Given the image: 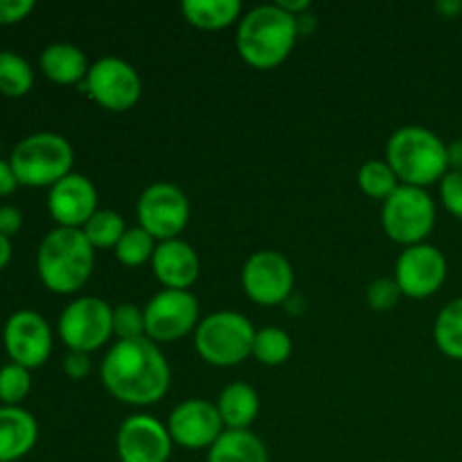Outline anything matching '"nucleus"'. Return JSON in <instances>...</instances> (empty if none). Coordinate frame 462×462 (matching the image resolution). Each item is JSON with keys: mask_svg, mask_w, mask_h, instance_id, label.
Wrapping results in <instances>:
<instances>
[{"mask_svg": "<svg viewBox=\"0 0 462 462\" xmlns=\"http://www.w3.org/2000/svg\"><path fill=\"white\" fill-rule=\"evenodd\" d=\"M99 377L122 404L152 406L170 391L171 370L158 343L144 337L113 343L99 365Z\"/></svg>", "mask_w": 462, "mask_h": 462, "instance_id": "f257e3e1", "label": "nucleus"}, {"mask_svg": "<svg viewBox=\"0 0 462 462\" xmlns=\"http://www.w3.org/2000/svg\"><path fill=\"white\" fill-rule=\"evenodd\" d=\"M296 16L278 5H260L237 23V52L251 68L271 70L284 63L298 41Z\"/></svg>", "mask_w": 462, "mask_h": 462, "instance_id": "f03ea898", "label": "nucleus"}, {"mask_svg": "<svg viewBox=\"0 0 462 462\" xmlns=\"http://www.w3.org/2000/svg\"><path fill=\"white\" fill-rule=\"evenodd\" d=\"M95 269V248L86 239L84 230H50L36 253V271L50 291L75 293L90 280Z\"/></svg>", "mask_w": 462, "mask_h": 462, "instance_id": "7ed1b4c3", "label": "nucleus"}, {"mask_svg": "<svg viewBox=\"0 0 462 462\" xmlns=\"http://www.w3.org/2000/svg\"><path fill=\"white\" fill-rule=\"evenodd\" d=\"M386 162L400 179V185L422 189L440 183L449 171L447 143L431 129L420 125L400 126L388 138Z\"/></svg>", "mask_w": 462, "mask_h": 462, "instance_id": "20e7f679", "label": "nucleus"}, {"mask_svg": "<svg viewBox=\"0 0 462 462\" xmlns=\"http://www.w3.org/2000/svg\"><path fill=\"white\" fill-rule=\"evenodd\" d=\"M75 152L63 135L52 131H39L23 138L12 149L9 165L16 174L18 185L27 188H52L68 174H72Z\"/></svg>", "mask_w": 462, "mask_h": 462, "instance_id": "39448f33", "label": "nucleus"}, {"mask_svg": "<svg viewBox=\"0 0 462 462\" xmlns=\"http://www.w3.org/2000/svg\"><path fill=\"white\" fill-rule=\"evenodd\" d=\"M255 332L251 320L237 311H215L194 329V347L206 364L233 368L253 355Z\"/></svg>", "mask_w": 462, "mask_h": 462, "instance_id": "423d86ee", "label": "nucleus"}, {"mask_svg": "<svg viewBox=\"0 0 462 462\" xmlns=\"http://www.w3.org/2000/svg\"><path fill=\"white\" fill-rule=\"evenodd\" d=\"M382 226L393 242L404 248L418 246L436 228V203L427 189L400 185L383 201Z\"/></svg>", "mask_w": 462, "mask_h": 462, "instance_id": "0eeeda50", "label": "nucleus"}, {"mask_svg": "<svg viewBox=\"0 0 462 462\" xmlns=\"http://www.w3.org/2000/svg\"><path fill=\"white\" fill-rule=\"evenodd\" d=\"M59 337L72 352L99 350L113 337V307L97 296L77 298L59 316Z\"/></svg>", "mask_w": 462, "mask_h": 462, "instance_id": "6e6552de", "label": "nucleus"}, {"mask_svg": "<svg viewBox=\"0 0 462 462\" xmlns=\"http://www.w3.org/2000/svg\"><path fill=\"white\" fill-rule=\"evenodd\" d=\"M79 86L95 104L111 113L129 111L143 97L138 70L120 57H102L90 63L88 77Z\"/></svg>", "mask_w": 462, "mask_h": 462, "instance_id": "1a4fd4ad", "label": "nucleus"}, {"mask_svg": "<svg viewBox=\"0 0 462 462\" xmlns=\"http://www.w3.org/2000/svg\"><path fill=\"white\" fill-rule=\"evenodd\" d=\"M135 215L140 228L147 230L156 242L179 239V235L188 228L189 199L179 185L161 180L143 189Z\"/></svg>", "mask_w": 462, "mask_h": 462, "instance_id": "9d476101", "label": "nucleus"}, {"mask_svg": "<svg viewBox=\"0 0 462 462\" xmlns=\"http://www.w3.org/2000/svg\"><path fill=\"white\" fill-rule=\"evenodd\" d=\"M144 310V332L153 343H174L188 337L197 329L199 307L197 296L192 291H179V289H162L158 291Z\"/></svg>", "mask_w": 462, "mask_h": 462, "instance_id": "9b49d317", "label": "nucleus"}, {"mask_svg": "<svg viewBox=\"0 0 462 462\" xmlns=\"http://www.w3.org/2000/svg\"><path fill=\"white\" fill-rule=\"evenodd\" d=\"M296 284L293 266L282 253L257 251L242 269V289L255 305L275 307L289 300Z\"/></svg>", "mask_w": 462, "mask_h": 462, "instance_id": "f8f14e48", "label": "nucleus"}, {"mask_svg": "<svg viewBox=\"0 0 462 462\" xmlns=\"http://www.w3.org/2000/svg\"><path fill=\"white\" fill-rule=\"evenodd\" d=\"M447 257L433 244H418L400 253L395 262V282L402 296L424 300L442 289L447 280Z\"/></svg>", "mask_w": 462, "mask_h": 462, "instance_id": "ddd939ff", "label": "nucleus"}, {"mask_svg": "<svg viewBox=\"0 0 462 462\" xmlns=\"http://www.w3.org/2000/svg\"><path fill=\"white\" fill-rule=\"evenodd\" d=\"M3 343L12 364L41 368L52 355V329L39 311L18 310L5 323Z\"/></svg>", "mask_w": 462, "mask_h": 462, "instance_id": "4468645a", "label": "nucleus"}, {"mask_svg": "<svg viewBox=\"0 0 462 462\" xmlns=\"http://www.w3.org/2000/svg\"><path fill=\"white\" fill-rule=\"evenodd\" d=\"M171 442L183 449H210L226 431L217 404L208 400H185L167 420Z\"/></svg>", "mask_w": 462, "mask_h": 462, "instance_id": "2eb2a0df", "label": "nucleus"}, {"mask_svg": "<svg viewBox=\"0 0 462 462\" xmlns=\"http://www.w3.org/2000/svg\"><path fill=\"white\" fill-rule=\"evenodd\" d=\"M120 462H167L171 442L167 424L152 415H129L117 429L116 438Z\"/></svg>", "mask_w": 462, "mask_h": 462, "instance_id": "dca6fc26", "label": "nucleus"}, {"mask_svg": "<svg viewBox=\"0 0 462 462\" xmlns=\"http://www.w3.org/2000/svg\"><path fill=\"white\" fill-rule=\"evenodd\" d=\"M48 210L61 228L81 230L88 224L90 217L99 210L97 189H95L93 180L77 171L68 174L66 179L50 188Z\"/></svg>", "mask_w": 462, "mask_h": 462, "instance_id": "f3484780", "label": "nucleus"}, {"mask_svg": "<svg viewBox=\"0 0 462 462\" xmlns=\"http://www.w3.org/2000/svg\"><path fill=\"white\" fill-rule=\"evenodd\" d=\"M152 271L165 289L189 291L201 273V260L188 242L167 239V242H158L152 257Z\"/></svg>", "mask_w": 462, "mask_h": 462, "instance_id": "a211bd4d", "label": "nucleus"}, {"mask_svg": "<svg viewBox=\"0 0 462 462\" xmlns=\"http://www.w3.org/2000/svg\"><path fill=\"white\" fill-rule=\"evenodd\" d=\"M39 440V424L21 406H0V462L25 458Z\"/></svg>", "mask_w": 462, "mask_h": 462, "instance_id": "6ab92c4d", "label": "nucleus"}, {"mask_svg": "<svg viewBox=\"0 0 462 462\" xmlns=\"http://www.w3.org/2000/svg\"><path fill=\"white\" fill-rule=\"evenodd\" d=\"M217 411L224 420L226 431H248L260 415V395L251 383L233 382L221 391Z\"/></svg>", "mask_w": 462, "mask_h": 462, "instance_id": "aec40b11", "label": "nucleus"}, {"mask_svg": "<svg viewBox=\"0 0 462 462\" xmlns=\"http://www.w3.org/2000/svg\"><path fill=\"white\" fill-rule=\"evenodd\" d=\"M41 70L45 77L61 86L84 84L88 77V59L84 50L72 43H50L41 52Z\"/></svg>", "mask_w": 462, "mask_h": 462, "instance_id": "412c9836", "label": "nucleus"}, {"mask_svg": "<svg viewBox=\"0 0 462 462\" xmlns=\"http://www.w3.org/2000/svg\"><path fill=\"white\" fill-rule=\"evenodd\" d=\"M185 21L197 30L217 32L242 21L244 7L239 0H185L180 5Z\"/></svg>", "mask_w": 462, "mask_h": 462, "instance_id": "4be33fe9", "label": "nucleus"}, {"mask_svg": "<svg viewBox=\"0 0 462 462\" xmlns=\"http://www.w3.org/2000/svg\"><path fill=\"white\" fill-rule=\"evenodd\" d=\"M206 462H269V449L260 436L248 431H224L208 449Z\"/></svg>", "mask_w": 462, "mask_h": 462, "instance_id": "5701e85b", "label": "nucleus"}, {"mask_svg": "<svg viewBox=\"0 0 462 462\" xmlns=\"http://www.w3.org/2000/svg\"><path fill=\"white\" fill-rule=\"evenodd\" d=\"M438 350L454 361H462V298L447 302L433 325Z\"/></svg>", "mask_w": 462, "mask_h": 462, "instance_id": "b1692460", "label": "nucleus"}, {"mask_svg": "<svg viewBox=\"0 0 462 462\" xmlns=\"http://www.w3.org/2000/svg\"><path fill=\"white\" fill-rule=\"evenodd\" d=\"M356 183H359L361 192L370 199H377V201H386L397 188H400V179L395 176L393 167L386 161H365L359 167V174H356Z\"/></svg>", "mask_w": 462, "mask_h": 462, "instance_id": "393cba45", "label": "nucleus"}, {"mask_svg": "<svg viewBox=\"0 0 462 462\" xmlns=\"http://www.w3.org/2000/svg\"><path fill=\"white\" fill-rule=\"evenodd\" d=\"M34 72L32 66L12 50L0 52V93L7 97H23L32 90Z\"/></svg>", "mask_w": 462, "mask_h": 462, "instance_id": "a878e982", "label": "nucleus"}, {"mask_svg": "<svg viewBox=\"0 0 462 462\" xmlns=\"http://www.w3.org/2000/svg\"><path fill=\"white\" fill-rule=\"evenodd\" d=\"M293 343L284 329L280 328H262L255 332V343H253V356L260 361L262 365H275L287 364L291 356Z\"/></svg>", "mask_w": 462, "mask_h": 462, "instance_id": "bb28decb", "label": "nucleus"}, {"mask_svg": "<svg viewBox=\"0 0 462 462\" xmlns=\"http://www.w3.org/2000/svg\"><path fill=\"white\" fill-rule=\"evenodd\" d=\"M156 246V239H153L147 230L135 226V228H126V233L122 235V239L117 242V246L113 248V251H116V257L120 264L135 269V266H143L147 264V262L152 264Z\"/></svg>", "mask_w": 462, "mask_h": 462, "instance_id": "cd10ccee", "label": "nucleus"}, {"mask_svg": "<svg viewBox=\"0 0 462 462\" xmlns=\"http://www.w3.org/2000/svg\"><path fill=\"white\" fill-rule=\"evenodd\" d=\"M81 230L90 246L97 251V248H116L122 235L126 233V226L116 210H97Z\"/></svg>", "mask_w": 462, "mask_h": 462, "instance_id": "c85d7f7f", "label": "nucleus"}, {"mask_svg": "<svg viewBox=\"0 0 462 462\" xmlns=\"http://www.w3.org/2000/svg\"><path fill=\"white\" fill-rule=\"evenodd\" d=\"M30 370L18 364H7L0 368V402L5 406H18L30 395Z\"/></svg>", "mask_w": 462, "mask_h": 462, "instance_id": "c756f323", "label": "nucleus"}, {"mask_svg": "<svg viewBox=\"0 0 462 462\" xmlns=\"http://www.w3.org/2000/svg\"><path fill=\"white\" fill-rule=\"evenodd\" d=\"M113 337H117V341H135L147 337L144 310L134 302H120L113 307Z\"/></svg>", "mask_w": 462, "mask_h": 462, "instance_id": "7c9ffc66", "label": "nucleus"}, {"mask_svg": "<svg viewBox=\"0 0 462 462\" xmlns=\"http://www.w3.org/2000/svg\"><path fill=\"white\" fill-rule=\"evenodd\" d=\"M400 298L402 291L397 287L395 278L374 280V282L368 284V291H365V300H368L370 310L374 311H391L393 307H397Z\"/></svg>", "mask_w": 462, "mask_h": 462, "instance_id": "2f4dec72", "label": "nucleus"}, {"mask_svg": "<svg viewBox=\"0 0 462 462\" xmlns=\"http://www.w3.org/2000/svg\"><path fill=\"white\" fill-rule=\"evenodd\" d=\"M440 201L449 215L462 219V171H447L440 180Z\"/></svg>", "mask_w": 462, "mask_h": 462, "instance_id": "473e14b6", "label": "nucleus"}, {"mask_svg": "<svg viewBox=\"0 0 462 462\" xmlns=\"http://www.w3.org/2000/svg\"><path fill=\"white\" fill-rule=\"evenodd\" d=\"M34 0H0V25H14L34 12Z\"/></svg>", "mask_w": 462, "mask_h": 462, "instance_id": "72a5a7b5", "label": "nucleus"}, {"mask_svg": "<svg viewBox=\"0 0 462 462\" xmlns=\"http://www.w3.org/2000/svg\"><path fill=\"white\" fill-rule=\"evenodd\" d=\"M90 373V355L86 352H72L68 350V355L63 356V374L72 382H81V379L88 377Z\"/></svg>", "mask_w": 462, "mask_h": 462, "instance_id": "f704fd0d", "label": "nucleus"}, {"mask_svg": "<svg viewBox=\"0 0 462 462\" xmlns=\"http://www.w3.org/2000/svg\"><path fill=\"white\" fill-rule=\"evenodd\" d=\"M23 228V212L16 206H0V235L14 237Z\"/></svg>", "mask_w": 462, "mask_h": 462, "instance_id": "c9c22d12", "label": "nucleus"}, {"mask_svg": "<svg viewBox=\"0 0 462 462\" xmlns=\"http://www.w3.org/2000/svg\"><path fill=\"white\" fill-rule=\"evenodd\" d=\"M18 180H16V174H14L12 165H9V161H3L0 158V197H7V194H12L14 189H16Z\"/></svg>", "mask_w": 462, "mask_h": 462, "instance_id": "e433bc0d", "label": "nucleus"}, {"mask_svg": "<svg viewBox=\"0 0 462 462\" xmlns=\"http://www.w3.org/2000/svg\"><path fill=\"white\" fill-rule=\"evenodd\" d=\"M447 161H449V171H462V140L447 144Z\"/></svg>", "mask_w": 462, "mask_h": 462, "instance_id": "4c0bfd02", "label": "nucleus"}, {"mask_svg": "<svg viewBox=\"0 0 462 462\" xmlns=\"http://www.w3.org/2000/svg\"><path fill=\"white\" fill-rule=\"evenodd\" d=\"M275 5H278V7H282L284 12L291 14V16H296V18L310 12V7H311L310 0H278Z\"/></svg>", "mask_w": 462, "mask_h": 462, "instance_id": "58836bf2", "label": "nucleus"}, {"mask_svg": "<svg viewBox=\"0 0 462 462\" xmlns=\"http://www.w3.org/2000/svg\"><path fill=\"white\" fill-rule=\"evenodd\" d=\"M436 9L445 18H456L462 12V0H440V3L436 5Z\"/></svg>", "mask_w": 462, "mask_h": 462, "instance_id": "ea45409f", "label": "nucleus"}, {"mask_svg": "<svg viewBox=\"0 0 462 462\" xmlns=\"http://www.w3.org/2000/svg\"><path fill=\"white\" fill-rule=\"evenodd\" d=\"M296 21H298V34H311V30H314V25H316V18L311 16L310 12L302 14V16H298Z\"/></svg>", "mask_w": 462, "mask_h": 462, "instance_id": "a19ab883", "label": "nucleus"}, {"mask_svg": "<svg viewBox=\"0 0 462 462\" xmlns=\"http://www.w3.org/2000/svg\"><path fill=\"white\" fill-rule=\"evenodd\" d=\"M9 260H12V242L0 235V271L9 264Z\"/></svg>", "mask_w": 462, "mask_h": 462, "instance_id": "79ce46f5", "label": "nucleus"}]
</instances>
